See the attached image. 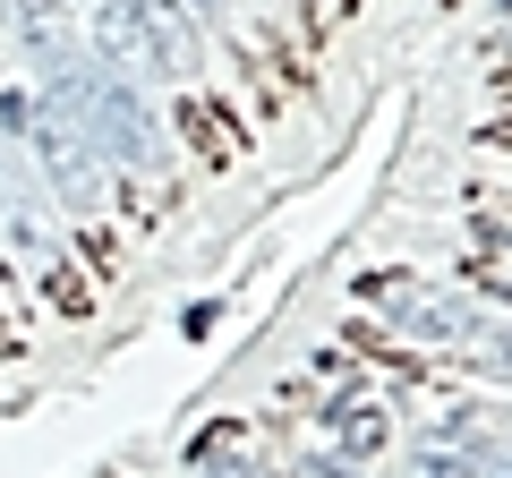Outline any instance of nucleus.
<instances>
[{"mask_svg": "<svg viewBox=\"0 0 512 478\" xmlns=\"http://www.w3.org/2000/svg\"><path fill=\"white\" fill-rule=\"evenodd\" d=\"M43 94H52L77 129L94 137V154H103V163L137 171V180L163 163V120L146 111L137 77H120L111 60H94V52H60V60H43Z\"/></svg>", "mask_w": 512, "mask_h": 478, "instance_id": "1", "label": "nucleus"}, {"mask_svg": "<svg viewBox=\"0 0 512 478\" xmlns=\"http://www.w3.org/2000/svg\"><path fill=\"white\" fill-rule=\"evenodd\" d=\"M26 146L43 154V171H52L69 214H103V154H94V137L77 129L52 94H35V111H26Z\"/></svg>", "mask_w": 512, "mask_h": 478, "instance_id": "2", "label": "nucleus"}, {"mask_svg": "<svg viewBox=\"0 0 512 478\" xmlns=\"http://www.w3.org/2000/svg\"><path fill=\"white\" fill-rule=\"evenodd\" d=\"M359 299L376 316H393V325H410L419 342H478V333H487L470 299L436 291V282H419V274H359Z\"/></svg>", "mask_w": 512, "mask_h": 478, "instance_id": "3", "label": "nucleus"}, {"mask_svg": "<svg viewBox=\"0 0 512 478\" xmlns=\"http://www.w3.org/2000/svg\"><path fill=\"white\" fill-rule=\"evenodd\" d=\"M86 35H94V60H111L120 77H163V52L128 0H86Z\"/></svg>", "mask_w": 512, "mask_h": 478, "instance_id": "4", "label": "nucleus"}, {"mask_svg": "<svg viewBox=\"0 0 512 478\" xmlns=\"http://www.w3.org/2000/svg\"><path fill=\"white\" fill-rule=\"evenodd\" d=\"M137 18H146L154 52H163V77H197V18H188V0H128Z\"/></svg>", "mask_w": 512, "mask_h": 478, "instance_id": "5", "label": "nucleus"}, {"mask_svg": "<svg viewBox=\"0 0 512 478\" xmlns=\"http://www.w3.org/2000/svg\"><path fill=\"white\" fill-rule=\"evenodd\" d=\"M325 436L342 444V461H376L384 436H393V419H384V402H367V393H342V402L325 410Z\"/></svg>", "mask_w": 512, "mask_h": 478, "instance_id": "6", "label": "nucleus"}, {"mask_svg": "<svg viewBox=\"0 0 512 478\" xmlns=\"http://www.w3.org/2000/svg\"><path fill=\"white\" fill-rule=\"evenodd\" d=\"M9 26L26 35V52H35V60L77 52V35H69V9H60V0H9Z\"/></svg>", "mask_w": 512, "mask_h": 478, "instance_id": "7", "label": "nucleus"}, {"mask_svg": "<svg viewBox=\"0 0 512 478\" xmlns=\"http://www.w3.org/2000/svg\"><path fill=\"white\" fill-rule=\"evenodd\" d=\"M43 299H52L60 316H86V308H94V291L77 282V265H69V257H43Z\"/></svg>", "mask_w": 512, "mask_h": 478, "instance_id": "8", "label": "nucleus"}, {"mask_svg": "<svg viewBox=\"0 0 512 478\" xmlns=\"http://www.w3.org/2000/svg\"><path fill=\"white\" fill-rule=\"evenodd\" d=\"M410 478H478V461H461V453H419V470Z\"/></svg>", "mask_w": 512, "mask_h": 478, "instance_id": "9", "label": "nucleus"}, {"mask_svg": "<svg viewBox=\"0 0 512 478\" xmlns=\"http://www.w3.org/2000/svg\"><path fill=\"white\" fill-rule=\"evenodd\" d=\"M478 342H487V368L512 376V325H504V333H478Z\"/></svg>", "mask_w": 512, "mask_h": 478, "instance_id": "10", "label": "nucleus"}, {"mask_svg": "<svg viewBox=\"0 0 512 478\" xmlns=\"http://www.w3.org/2000/svg\"><path fill=\"white\" fill-rule=\"evenodd\" d=\"M188 18H231V0H188Z\"/></svg>", "mask_w": 512, "mask_h": 478, "instance_id": "11", "label": "nucleus"}, {"mask_svg": "<svg viewBox=\"0 0 512 478\" xmlns=\"http://www.w3.org/2000/svg\"><path fill=\"white\" fill-rule=\"evenodd\" d=\"M9 350H26V342H18V325H9V316H0V359H9Z\"/></svg>", "mask_w": 512, "mask_h": 478, "instance_id": "12", "label": "nucleus"}]
</instances>
